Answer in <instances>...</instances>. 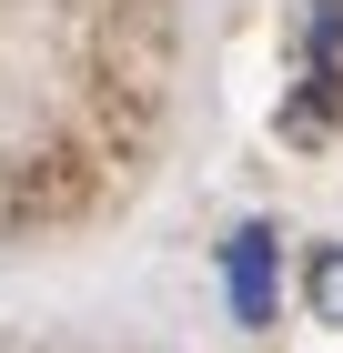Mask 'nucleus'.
Instances as JSON below:
<instances>
[{
    "instance_id": "f257e3e1",
    "label": "nucleus",
    "mask_w": 343,
    "mask_h": 353,
    "mask_svg": "<svg viewBox=\"0 0 343 353\" xmlns=\"http://www.w3.org/2000/svg\"><path fill=\"white\" fill-rule=\"evenodd\" d=\"M222 283H233V313H242V323L273 313V232H263V222H242L233 243H222Z\"/></svg>"
},
{
    "instance_id": "f03ea898",
    "label": "nucleus",
    "mask_w": 343,
    "mask_h": 353,
    "mask_svg": "<svg viewBox=\"0 0 343 353\" xmlns=\"http://www.w3.org/2000/svg\"><path fill=\"white\" fill-rule=\"evenodd\" d=\"M303 293H313V313H323V323H343V243L303 263Z\"/></svg>"
}]
</instances>
